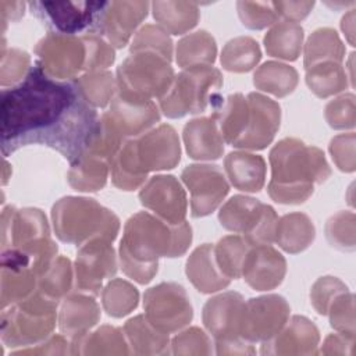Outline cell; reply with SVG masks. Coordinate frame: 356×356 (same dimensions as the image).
<instances>
[{
  "label": "cell",
  "instance_id": "6da1fadb",
  "mask_svg": "<svg viewBox=\"0 0 356 356\" xmlns=\"http://www.w3.org/2000/svg\"><path fill=\"white\" fill-rule=\"evenodd\" d=\"M100 122L76 82L57 81L42 67L29 68L22 81L1 90V152L46 145L75 163L99 129Z\"/></svg>",
  "mask_w": 356,
  "mask_h": 356
},
{
  "label": "cell",
  "instance_id": "7a4b0ae2",
  "mask_svg": "<svg viewBox=\"0 0 356 356\" xmlns=\"http://www.w3.org/2000/svg\"><path fill=\"white\" fill-rule=\"evenodd\" d=\"M273 181L270 184V195L282 203L303 202L312 192V186L302 184L307 182V175L321 174L327 171V165L321 154L316 149H305L300 142L286 139L280 142L271 152Z\"/></svg>",
  "mask_w": 356,
  "mask_h": 356
},
{
  "label": "cell",
  "instance_id": "3957f363",
  "mask_svg": "<svg viewBox=\"0 0 356 356\" xmlns=\"http://www.w3.org/2000/svg\"><path fill=\"white\" fill-rule=\"evenodd\" d=\"M106 1H33L28 3L32 14L57 33L72 35L93 31L97 15Z\"/></svg>",
  "mask_w": 356,
  "mask_h": 356
},
{
  "label": "cell",
  "instance_id": "277c9868",
  "mask_svg": "<svg viewBox=\"0 0 356 356\" xmlns=\"http://www.w3.org/2000/svg\"><path fill=\"white\" fill-rule=\"evenodd\" d=\"M221 224L232 231H249L250 241H270L273 236L274 210L254 199L235 196L220 213Z\"/></svg>",
  "mask_w": 356,
  "mask_h": 356
},
{
  "label": "cell",
  "instance_id": "5b68a950",
  "mask_svg": "<svg viewBox=\"0 0 356 356\" xmlns=\"http://www.w3.org/2000/svg\"><path fill=\"white\" fill-rule=\"evenodd\" d=\"M220 75L216 70H192L188 74H181L174 90L161 100L163 110L170 117H179L185 113H196L206 103L207 88L217 82Z\"/></svg>",
  "mask_w": 356,
  "mask_h": 356
},
{
  "label": "cell",
  "instance_id": "8992f818",
  "mask_svg": "<svg viewBox=\"0 0 356 356\" xmlns=\"http://www.w3.org/2000/svg\"><path fill=\"white\" fill-rule=\"evenodd\" d=\"M147 1H106L93 31L104 33L117 46H124L135 26L149 11Z\"/></svg>",
  "mask_w": 356,
  "mask_h": 356
},
{
  "label": "cell",
  "instance_id": "52a82bcc",
  "mask_svg": "<svg viewBox=\"0 0 356 356\" xmlns=\"http://www.w3.org/2000/svg\"><path fill=\"white\" fill-rule=\"evenodd\" d=\"M182 177L192 189V207L196 217L210 213L228 191L224 177L214 165H191Z\"/></svg>",
  "mask_w": 356,
  "mask_h": 356
},
{
  "label": "cell",
  "instance_id": "ba28073f",
  "mask_svg": "<svg viewBox=\"0 0 356 356\" xmlns=\"http://www.w3.org/2000/svg\"><path fill=\"white\" fill-rule=\"evenodd\" d=\"M142 203L163 213L171 221L179 220L185 213V197L172 177L154 178L140 193Z\"/></svg>",
  "mask_w": 356,
  "mask_h": 356
},
{
  "label": "cell",
  "instance_id": "9c48e42d",
  "mask_svg": "<svg viewBox=\"0 0 356 356\" xmlns=\"http://www.w3.org/2000/svg\"><path fill=\"white\" fill-rule=\"evenodd\" d=\"M245 277L256 289L275 286L284 275V259L270 248H260L245 264Z\"/></svg>",
  "mask_w": 356,
  "mask_h": 356
},
{
  "label": "cell",
  "instance_id": "30bf717a",
  "mask_svg": "<svg viewBox=\"0 0 356 356\" xmlns=\"http://www.w3.org/2000/svg\"><path fill=\"white\" fill-rule=\"evenodd\" d=\"M154 19L172 33H182L196 25L199 19L197 4L191 1H153Z\"/></svg>",
  "mask_w": 356,
  "mask_h": 356
},
{
  "label": "cell",
  "instance_id": "8fae6325",
  "mask_svg": "<svg viewBox=\"0 0 356 356\" xmlns=\"http://www.w3.org/2000/svg\"><path fill=\"white\" fill-rule=\"evenodd\" d=\"M232 184L243 191H259L264 178V161L259 156L231 153L225 160Z\"/></svg>",
  "mask_w": 356,
  "mask_h": 356
},
{
  "label": "cell",
  "instance_id": "7c38bea8",
  "mask_svg": "<svg viewBox=\"0 0 356 356\" xmlns=\"http://www.w3.org/2000/svg\"><path fill=\"white\" fill-rule=\"evenodd\" d=\"M185 142L195 159H216L222 150L218 134L209 120L191 121L185 127Z\"/></svg>",
  "mask_w": 356,
  "mask_h": 356
},
{
  "label": "cell",
  "instance_id": "4fadbf2b",
  "mask_svg": "<svg viewBox=\"0 0 356 356\" xmlns=\"http://www.w3.org/2000/svg\"><path fill=\"white\" fill-rule=\"evenodd\" d=\"M303 38V29L289 21L278 22L264 38L266 49L270 54L284 58H296Z\"/></svg>",
  "mask_w": 356,
  "mask_h": 356
},
{
  "label": "cell",
  "instance_id": "5bb4252c",
  "mask_svg": "<svg viewBox=\"0 0 356 356\" xmlns=\"http://www.w3.org/2000/svg\"><path fill=\"white\" fill-rule=\"evenodd\" d=\"M211 267L213 264L209 246L199 248L188 260V275L199 288V291L210 292L228 284V280L217 275L216 270Z\"/></svg>",
  "mask_w": 356,
  "mask_h": 356
},
{
  "label": "cell",
  "instance_id": "9a60e30c",
  "mask_svg": "<svg viewBox=\"0 0 356 356\" xmlns=\"http://www.w3.org/2000/svg\"><path fill=\"white\" fill-rule=\"evenodd\" d=\"M260 58L257 43L250 38H236L225 46L221 63L231 71H248Z\"/></svg>",
  "mask_w": 356,
  "mask_h": 356
},
{
  "label": "cell",
  "instance_id": "2e32d148",
  "mask_svg": "<svg viewBox=\"0 0 356 356\" xmlns=\"http://www.w3.org/2000/svg\"><path fill=\"white\" fill-rule=\"evenodd\" d=\"M254 83L264 90L282 96L291 92L295 86L296 72L291 67L277 63H267L257 71V74H254Z\"/></svg>",
  "mask_w": 356,
  "mask_h": 356
},
{
  "label": "cell",
  "instance_id": "e0dca14e",
  "mask_svg": "<svg viewBox=\"0 0 356 356\" xmlns=\"http://www.w3.org/2000/svg\"><path fill=\"white\" fill-rule=\"evenodd\" d=\"M313 238V227L305 216L292 214L282 220V228L277 241L289 252H298L307 246Z\"/></svg>",
  "mask_w": 356,
  "mask_h": 356
},
{
  "label": "cell",
  "instance_id": "ac0fdd59",
  "mask_svg": "<svg viewBox=\"0 0 356 356\" xmlns=\"http://www.w3.org/2000/svg\"><path fill=\"white\" fill-rule=\"evenodd\" d=\"M214 54H216L214 39L204 31H199L186 36L178 44V63L181 65H185L189 61L199 60V58L213 61Z\"/></svg>",
  "mask_w": 356,
  "mask_h": 356
},
{
  "label": "cell",
  "instance_id": "d6986e66",
  "mask_svg": "<svg viewBox=\"0 0 356 356\" xmlns=\"http://www.w3.org/2000/svg\"><path fill=\"white\" fill-rule=\"evenodd\" d=\"M236 10L242 24L252 29L264 28L278 18L271 1H238Z\"/></svg>",
  "mask_w": 356,
  "mask_h": 356
},
{
  "label": "cell",
  "instance_id": "ffe728a7",
  "mask_svg": "<svg viewBox=\"0 0 356 356\" xmlns=\"http://www.w3.org/2000/svg\"><path fill=\"white\" fill-rule=\"evenodd\" d=\"M220 250L224 256V267L231 275L236 277L239 270V257L245 253V245L239 238H225L220 242Z\"/></svg>",
  "mask_w": 356,
  "mask_h": 356
},
{
  "label": "cell",
  "instance_id": "44dd1931",
  "mask_svg": "<svg viewBox=\"0 0 356 356\" xmlns=\"http://www.w3.org/2000/svg\"><path fill=\"white\" fill-rule=\"evenodd\" d=\"M29 58L26 56V53L19 51L17 49H10L8 56H3V68H1V83L7 85V83H13L15 81H18L19 75L24 74L25 70L17 68L14 65H28Z\"/></svg>",
  "mask_w": 356,
  "mask_h": 356
},
{
  "label": "cell",
  "instance_id": "7402d4cb",
  "mask_svg": "<svg viewBox=\"0 0 356 356\" xmlns=\"http://www.w3.org/2000/svg\"><path fill=\"white\" fill-rule=\"evenodd\" d=\"M273 6L278 15L291 22L305 18L314 7V1H273Z\"/></svg>",
  "mask_w": 356,
  "mask_h": 356
}]
</instances>
